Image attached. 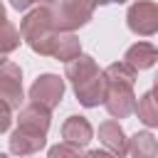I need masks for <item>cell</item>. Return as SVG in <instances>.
<instances>
[{
  "mask_svg": "<svg viewBox=\"0 0 158 158\" xmlns=\"http://www.w3.org/2000/svg\"><path fill=\"white\" fill-rule=\"evenodd\" d=\"M67 79L72 81L77 99L84 106H96V104L106 101L109 81H106V74L99 72V67L91 57L79 54L77 59L67 62Z\"/></svg>",
  "mask_w": 158,
  "mask_h": 158,
  "instance_id": "1",
  "label": "cell"
},
{
  "mask_svg": "<svg viewBox=\"0 0 158 158\" xmlns=\"http://www.w3.org/2000/svg\"><path fill=\"white\" fill-rule=\"evenodd\" d=\"M106 81H109V91H106V109L111 116L123 118L131 111H136V94H133V81H136V69L126 62L111 64L104 69Z\"/></svg>",
  "mask_w": 158,
  "mask_h": 158,
  "instance_id": "2",
  "label": "cell"
},
{
  "mask_svg": "<svg viewBox=\"0 0 158 158\" xmlns=\"http://www.w3.org/2000/svg\"><path fill=\"white\" fill-rule=\"evenodd\" d=\"M20 35L22 40L40 54H52L54 52V42L59 37V27L54 22V10L52 7H37L32 10L22 25H20Z\"/></svg>",
  "mask_w": 158,
  "mask_h": 158,
  "instance_id": "3",
  "label": "cell"
},
{
  "mask_svg": "<svg viewBox=\"0 0 158 158\" xmlns=\"http://www.w3.org/2000/svg\"><path fill=\"white\" fill-rule=\"evenodd\" d=\"M94 5L96 0H62L59 7H52L59 32H72L74 27L86 25L94 15Z\"/></svg>",
  "mask_w": 158,
  "mask_h": 158,
  "instance_id": "4",
  "label": "cell"
},
{
  "mask_svg": "<svg viewBox=\"0 0 158 158\" xmlns=\"http://www.w3.org/2000/svg\"><path fill=\"white\" fill-rule=\"evenodd\" d=\"M126 20H128L131 32L148 37V35L158 32V5L148 2V0H138V2H133L128 7Z\"/></svg>",
  "mask_w": 158,
  "mask_h": 158,
  "instance_id": "5",
  "label": "cell"
},
{
  "mask_svg": "<svg viewBox=\"0 0 158 158\" xmlns=\"http://www.w3.org/2000/svg\"><path fill=\"white\" fill-rule=\"evenodd\" d=\"M22 74H20V67H15L12 62H2V69H0V94H2V104L7 109H20V101H22Z\"/></svg>",
  "mask_w": 158,
  "mask_h": 158,
  "instance_id": "6",
  "label": "cell"
},
{
  "mask_svg": "<svg viewBox=\"0 0 158 158\" xmlns=\"http://www.w3.org/2000/svg\"><path fill=\"white\" fill-rule=\"evenodd\" d=\"M62 94H64V81L54 74H42L30 89V99L47 109H54L62 101Z\"/></svg>",
  "mask_w": 158,
  "mask_h": 158,
  "instance_id": "7",
  "label": "cell"
},
{
  "mask_svg": "<svg viewBox=\"0 0 158 158\" xmlns=\"http://www.w3.org/2000/svg\"><path fill=\"white\" fill-rule=\"evenodd\" d=\"M17 126L22 128H30V131H37V133H44L47 136V128H49V109L32 101L27 104L25 109H20V116H17Z\"/></svg>",
  "mask_w": 158,
  "mask_h": 158,
  "instance_id": "8",
  "label": "cell"
},
{
  "mask_svg": "<svg viewBox=\"0 0 158 158\" xmlns=\"http://www.w3.org/2000/svg\"><path fill=\"white\" fill-rule=\"evenodd\" d=\"M42 146H44V133H37V131H30L22 126H17V131L10 136V151L17 156H32Z\"/></svg>",
  "mask_w": 158,
  "mask_h": 158,
  "instance_id": "9",
  "label": "cell"
},
{
  "mask_svg": "<svg viewBox=\"0 0 158 158\" xmlns=\"http://www.w3.org/2000/svg\"><path fill=\"white\" fill-rule=\"evenodd\" d=\"M99 138H101V143L114 153V156H126L128 153V141H126V136H123V128L118 126V121H104L101 126H99Z\"/></svg>",
  "mask_w": 158,
  "mask_h": 158,
  "instance_id": "10",
  "label": "cell"
},
{
  "mask_svg": "<svg viewBox=\"0 0 158 158\" xmlns=\"http://www.w3.org/2000/svg\"><path fill=\"white\" fill-rule=\"evenodd\" d=\"M156 59H158V47L151 44V42H138V44L128 47V49H126V57H123V62L131 64L136 72H138V69L153 67Z\"/></svg>",
  "mask_w": 158,
  "mask_h": 158,
  "instance_id": "11",
  "label": "cell"
},
{
  "mask_svg": "<svg viewBox=\"0 0 158 158\" xmlns=\"http://www.w3.org/2000/svg\"><path fill=\"white\" fill-rule=\"evenodd\" d=\"M62 136L67 143H74V146H86L91 141V126L84 116H69L62 126Z\"/></svg>",
  "mask_w": 158,
  "mask_h": 158,
  "instance_id": "12",
  "label": "cell"
},
{
  "mask_svg": "<svg viewBox=\"0 0 158 158\" xmlns=\"http://www.w3.org/2000/svg\"><path fill=\"white\" fill-rule=\"evenodd\" d=\"M156 153H158V141L148 131H141L128 141V156L131 158H156Z\"/></svg>",
  "mask_w": 158,
  "mask_h": 158,
  "instance_id": "13",
  "label": "cell"
},
{
  "mask_svg": "<svg viewBox=\"0 0 158 158\" xmlns=\"http://www.w3.org/2000/svg\"><path fill=\"white\" fill-rule=\"evenodd\" d=\"M52 54H54L57 59H62V62H72V59H77V57H79V40H77L72 32H59Z\"/></svg>",
  "mask_w": 158,
  "mask_h": 158,
  "instance_id": "14",
  "label": "cell"
},
{
  "mask_svg": "<svg viewBox=\"0 0 158 158\" xmlns=\"http://www.w3.org/2000/svg\"><path fill=\"white\" fill-rule=\"evenodd\" d=\"M136 114L146 126H158V99L153 91H146L138 104H136Z\"/></svg>",
  "mask_w": 158,
  "mask_h": 158,
  "instance_id": "15",
  "label": "cell"
},
{
  "mask_svg": "<svg viewBox=\"0 0 158 158\" xmlns=\"http://www.w3.org/2000/svg\"><path fill=\"white\" fill-rule=\"evenodd\" d=\"M20 37H22L20 30H15L7 20H2V37H0V40H2V52H5V54L12 52V49L20 44Z\"/></svg>",
  "mask_w": 158,
  "mask_h": 158,
  "instance_id": "16",
  "label": "cell"
},
{
  "mask_svg": "<svg viewBox=\"0 0 158 158\" xmlns=\"http://www.w3.org/2000/svg\"><path fill=\"white\" fill-rule=\"evenodd\" d=\"M49 158H81V156H79V146L64 141V143H59L49 151Z\"/></svg>",
  "mask_w": 158,
  "mask_h": 158,
  "instance_id": "17",
  "label": "cell"
},
{
  "mask_svg": "<svg viewBox=\"0 0 158 158\" xmlns=\"http://www.w3.org/2000/svg\"><path fill=\"white\" fill-rule=\"evenodd\" d=\"M32 2H54V0H10V5L15 10H27Z\"/></svg>",
  "mask_w": 158,
  "mask_h": 158,
  "instance_id": "18",
  "label": "cell"
},
{
  "mask_svg": "<svg viewBox=\"0 0 158 158\" xmlns=\"http://www.w3.org/2000/svg\"><path fill=\"white\" fill-rule=\"evenodd\" d=\"M86 158H116V156H111L106 151H91V153H86Z\"/></svg>",
  "mask_w": 158,
  "mask_h": 158,
  "instance_id": "19",
  "label": "cell"
},
{
  "mask_svg": "<svg viewBox=\"0 0 158 158\" xmlns=\"http://www.w3.org/2000/svg\"><path fill=\"white\" fill-rule=\"evenodd\" d=\"M153 94H156V99H158V74H156V79H153Z\"/></svg>",
  "mask_w": 158,
  "mask_h": 158,
  "instance_id": "20",
  "label": "cell"
},
{
  "mask_svg": "<svg viewBox=\"0 0 158 158\" xmlns=\"http://www.w3.org/2000/svg\"><path fill=\"white\" fill-rule=\"evenodd\" d=\"M109 2H123V0H96V5H109Z\"/></svg>",
  "mask_w": 158,
  "mask_h": 158,
  "instance_id": "21",
  "label": "cell"
}]
</instances>
